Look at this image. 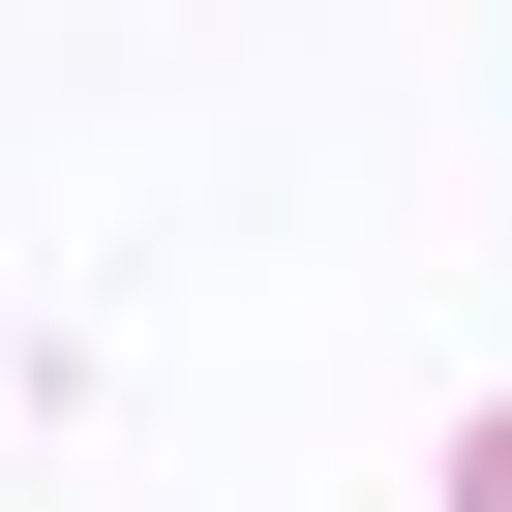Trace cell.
<instances>
[{"label":"cell","instance_id":"6da1fadb","mask_svg":"<svg viewBox=\"0 0 512 512\" xmlns=\"http://www.w3.org/2000/svg\"><path fill=\"white\" fill-rule=\"evenodd\" d=\"M452 512H512V422H482V452H452Z\"/></svg>","mask_w":512,"mask_h":512}]
</instances>
